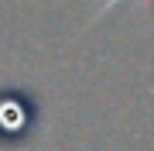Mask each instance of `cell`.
Listing matches in <instances>:
<instances>
[{
    "mask_svg": "<svg viewBox=\"0 0 154 151\" xmlns=\"http://www.w3.org/2000/svg\"><path fill=\"white\" fill-rule=\"evenodd\" d=\"M116 4H120V0H103V4H99V7H96V11H93V14H89V24H93V21H99V17H103L106 11H113V7H116ZM144 4H147V0H144Z\"/></svg>",
    "mask_w": 154,
    "mask_h": 151,
    "instance_id": "obj_1",
    "label": "cell"
}]
</instances>
